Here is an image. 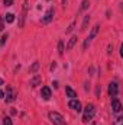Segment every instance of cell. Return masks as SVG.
<instances>
[{
    "label": "cell",
    "mask_w": 123,
    "mask_h": 125,
    "mask_svg": "<svg viewBox=\"0 0 123 125\" xmlns=\"http://www.w3.org/2000/svg\"><path fill=\"white\" fill-rule=\"evenodd\" d=\"M94 114H96V108H94V105L88 103V105L86 106V109H84V115H83V122H88V121H91L93 116H94Z\"/></svg>",
    "instance_id": "1"
},
{
    "label": "cell",
    "mask_w": 123,
    "mask_h": 125,
    "mask_svg": "<svg viewBox=\"0 0 123 125\" xmlns=\"http://www.w3.org/2000/svg\"><path fill=\"white\" fill-rule=\"evenodd\" d=\"M48 116H49V121H51L54 125H64V124H65V121H64L62 115H61V114H58V112H49V114H48Z\"/></svg>",
    "instance_id": "2"
},
{
    "label": "cell",
    "mask_w": 123,
    "mask_h": 125,
    "mask_svg": "<svg viewBox=\"0 0 123 125\" xmlns=\"http://www.w3.org/2000/svg\"><path fill=\"white\" fill-rule=\"evenodd\" d=\"M98 29H100V26H98V25H96V26H94V28L91 29V32H90V35H88V38H87V39H86V42H84V50H86V48H87V47L90 45L91 39H94V36L97 35V32H98Z\"/></svg>",
    "instance_id": "3"
},
{
    "label": "cell",
    "mask_w": 123,
    "mask_h": 125,
    "mask_svg": "<svg viewBox=\"0 0 123 125\" xmlns=\"http://www.w3.org/2000/svg\"><path fill=\"white\" fill-rule=\"evenodd\" d=\"M68 106H70L71 109L77 111V112H81V111H83V109H81V103H80V100H77V99H71L70 103H68Z\"/></svg>",
    "instance_id": "4"
},
{
    "label": "cell",
    "mask_w": 123,
    "mask_h": 125,
    "mask_svg": "<svg viewBox=\"0 0 123 125\" xmlns=\"http://www.w3.org/2000/svg\"><path fill=\"white\" fill-rule=\"evenodd\" d=\"M112 109H113V112H116V114H119V112L122 111V103H120V100H119L117 97H113V100H112Z\"/></svg>",
    "instance_id": "5"
},
{
    "label": "cell",
    "mask_w": 123,
    "mask_h": 125,
    "mask_svg": "<svg viewBox=\"0 0 123 125\" xmlns=\"http://www.w3.org/2000/svg\"><path fill=\"white\" fill-rule=\"evenodd\" d=\"M117 93H119V86H117V83H110L109 84V94L112 96V97H116L117 96Z\"/></svg>",
    "instance_id": "6"
},
{
    "label": "cell",
    "mask_w": 123,
    "mask_h": 125,
    "mask_svg": "<svg viewBox=\"0 0 123 125\" xmlns=\"http://www.w3.org/2000/svg\"><path fill=\"white\" fill-rule=\"evenodd\" d=\"M54 19V7H51V9H48V12L45 13V18L42 19V23H49L51 21Z\"/></svg>",
    "instance_id": "7"
},
{
    "label": "cell",
    "mask_w": 123,
    "mask_h": 125,
    "mask_svg": "<svg viewBox=\"0 0 123 125\" xmlns=\"http://www.w3.org/2000/svg\"><path fill=\"white\" fill-rule=\"evenodd\" d=\"M41 96H42V99H45V100H49V99H51V89H49L48 86L42 87V92H41Z\"/></svg>",
    "instance_id": "8"
},
{
    "label": "cell",
    "mask_w": 123,
    "mask_h": 125,
    "mask_svg": "<svg viewBox=\"0 0 123 125\" xmlns=\"http://www.w3.org/2000/svg\"><path fill=\"white\" fill-rule=\"evenodd\" d=\"M41 82H42V77H41L39 74H35V76L31 79V86L32 87H36V86L41 84Z\"/></svg>",
    "instance_id": "9"
},
{
    "label": "cell",
    "mask_w": 123,
    "mask_h": 125,
    "mask_svg": "<svg viewBox=\"0 0 123 125\" xmlns=\"http://www.w3.org/2000/svg\"><path fill=\"white\" fill-rule=\"evenodd\" d=\"M15 93H13V89H12V86H7V97H6V102L7 103H10V102H13L15 100Z\"/></svg>",
    "instance_id": "10"
},
{
    "label": "cell",
    "mask_w": 123,
    "mask_h": 125,
    "mask_svg": "<svg viewBox=\"0 0 123 125\" xmlns=\"http://www.w3.org/2000/svg\"><path fill=\"white\" fill-rule=\"evenodd\" d=\"M77 35H74V36H71L70 38V41H68V44H67V51H70V50H72L74 48V45L77 44Z\"/></svg>",
    "instance_id": "11"
},
{
    "label": "cell",
    "mask_w": 123,
    "mask_h": 125,
    "mask_svg": "<svg viewBox=\"0 0 123 125\" xmlns=\"http://www.w3.org/2000/svg\"><path fill=\"white\" fill-rule=\"evenodd\" d=\"M65 93H67V96H68L70 99H77V92L72 90L70 86H65Z\"/></svg>",
    "instance_id": "12"
},
{
    "label": "cell",
    "mask_w": 123,
    "mask_h": 125,
    "mask_svg": "<svg viewBox=\"0 0 123 125\" xmlns=\"http://www.w3.org/2000/svg\"><path fill=\"white\" fill-rule=\"evenodd\" d=\"M4 21H6L7 23H12V22L15 21V15H13V13H7V15H4Z\"/></svg>",
    "instance_id": "13"
},
{
    "label": "cell",
    "mask_w": 123,
    "mask_h": 125,
    "mask_svg": "<svg viewBox=\"0 0 123 125\" xmlns=\"http://www.w3.org/2000/svg\"><path fill=\"white\" fill-rule=\"evenodd\" d=\"M88 22H90V16L87 15V16L84 18V22H83V26H81V29H83V31H86V29H87V25H88Z\"/></svg>",
    "instance_id": "14"
},
{
    "label": "cell",
    "mask_w": 123,
    "mask_h": 125,
    "mask_svg": "<svg viewBox=\"0 0 123 125\" xmlns=\"http://www.w3.org/2000/svg\"><path fill=\"white\" fill-rule=\"evenodd\" d=\"M39 68V62L38 61H35L33 64H32V67H31V73H36V70Z\"/></svg>",
    "instance_id": "15"
},
{
    "label": "cell",
    "mask_w": 123,
    "mask_h": 125,
    "mask_svg": "<svg viewBox=\"0 0 123 125\" xmlns=\"http://www.w3.org/2000/svg\"><path fill=\"white\" fill-rule=\"evenodd\" d=\"M58 52H60V55L64 54V42H62V41L58 42Z\"/></svg>",
    "instance_id": "16"
},
{
    "label": "cell",
    "mask_w": 123,
    "mask_h": 125,
    "mask_svg": "<svg viewBox=\"0 0 123 125\" xmlns=\"http://www.w3.org/2000/svg\"><path fill=\"white\" fill-rule=\"evenodd\" d=\"M88 0H83V3H81V7H80V10H86L87 7H88Z\"/></svg>",
    "instance_id": "17"
},
{
    "label": "cell",
    "mask_w": 123,
    "mask_h": 125,
    "mask_svg": "<svg viewBox=\"0 0 123 125\" xmlns=\"http://www.w3.org/2000/svg\"><path fill=\"white\" fill-rule=\"evenodd\" d=\"M3 125H12V119H10V118H7V116H6V118H4V119H3Z\"/></svg>",
    "instance_id": "18"
},
{
    "label": "cell",
    "mask_w": 123,
    "mask_h": 125,
    "mask_svg": "<svg viewBox=\"0 0 123 125\" xmlns=\"http://www.w3.org/2000/svg\"><path fill=\"white\" fill-rule=\"evenodd\" d=\"M74 26H75V22H72L70 26H68V29H67V33H70V32H72V29H74Z\"/></svg>",
    "instance_id": "19"
},
{
    "label": "cell",
    "mask_w": 123,
    "mask_h": 125,
    "mask_svg": "<svg viewBox=\"0 0 123 125\" xmlns=\"http://www.w3.org/2000/svg\"><path fill=\"white\" fill-rule=\"evenodd\" d=\"M114 125H123V118H122V116H119V118L116 119V122H114Z\"/></svg>",
    "instance_id": "20"
},
{
    "label": "cell",
    "mask_w": 123,
    "mask_h": 125,
    "mask_svg": "<svg viewBox=\"0 0 123 125\" xmlns=\"http://www.w3.org/2000/svg\"><path fill=\"white\" fill-rule=\"evenodd\" d=\"M6 39H7V35L4 33V35L1 36V39H0V45H4V42H6Z\"/></svg>",
    "instance_id": "21"
},
{
    "label": "cell",
    "mask_w": 123,
    "mask_h": 125,
    "mask_svg": "<svg viewBox=\"0 0 123 125\" xmlns=\"http://www.w3.org/2000/svg\"><path fill=\"white\" fill-rule=\"evenodd\" d=\"M13 4V0H4V6L7 7V6H12Z\"/></svg>",
    "instance_id": "22"
},
{
    "label": "cell",
    "mask_w": 123,
    "mask_h": 125,
    "mask_svg": "<svg viewBox=\"0 0 123 125\" xmlns=\"http://www.w3.org/2000/svg\"><path fill=\"white\" fill-rule=\"evenodd\" d=\"M113 52V45H109V48H107V54H112Z\"/></svg>",
    "instance_id": "23"
},
{
    "label": "cell",
    "mask_w": 123,
    "mask_h": 125,
    "mask_svg": "<svg viewBox=\"0 0 123 125\" xmlns=\"http://www.w3.org/2000/svg\"><path fill=\"white\" fill-rule=\"evenodd\" d=\"M3 96H4V93H3V92H1V90H0V99H1V97H3Z\"/></svg>",
    "instance_id": "24"
},
{
    "label": "cell",
    "mask_w": 123,
    "mask_h": 125,
    "mask_svg": "<svg viewBox=\"0 0 123 125\" xmlns=\"http://www.w3.org/2000/svg\"><path fill=\"white\" fill-rule=\"evenodd\" d=\"M0 84H3V79H0Z\"/></svg>",
    "instance_id": "25"
},
{
    "label": "cell",
    "mask_w": 123,
    "mask_h": 125,
    "mask_svg": "<svg viewBox=\"0 0 123 125\" xmlns=\"http://www.w3.org/2000/svg\"><path fill=\"white\" fill-rule=\"evenodd\" d=\"M62 1H64V3H65V0H62Z\"/></svg>",
    "instance_id": "26"
}]
</instances>
